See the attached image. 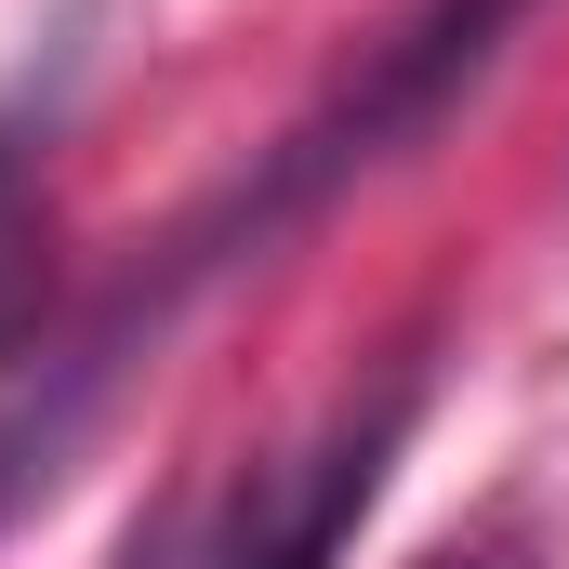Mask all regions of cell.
Masks as SVG:
<instances>
[{
	"mask_svg": "<svg viewBox=\"0 0 569 569\" xmlns=\"http://www.w3.org/2000/svg\"><path fill=\"white\" fill-rule=\"evenodd\" d=\"M530 13H543V0H411L385 40H358V67H345L279 146H252L239 186H212L172 239H146L133 279L107 291V305H80V331H53V345L13 371V398H0V530H13L40 490H67L80 437L120 411V385H133L226 279L279 266L345 186H371V172H398L425 133H450V120L477 107V80L517 53Z\"/></svg>",
	"mask_w": 569,
	"mask_h": 569,
	"instance_id": "cell-1",
	"label": "cell"
},
{
	"mask_svg": "<svg viewBox=\"0 0 569 569\" xmlns=\"http://www.w3.org/2000/svg\"><path fill=\"white\" fill-rule=\"evenodd\" d=\"M40 133H53V93H13V107H0V371H27V358H40V305H53Z\"/></svg>",
	"mask_w": 569,
	"mask_h": 569,
	"instance_id": "cell-2",
	"label": "cell"
},
{
	"mask_svg": "<svg viewBox=\"0 0 569 569\" xmlns=\"http://www.w3.org/2000/svg\"><path fill=\"white\" fill-rule=\"evenodd\" d=\"M120 569H252V543H239V490H226V477H212V490H172L133 543H120Z\"/></svg>",
	"mask_w": 569,
	"mask_h": 569,
	"instance_id": "cell-3",
	"label": "cell"
},
{
	"mask_svg": "<svg viewBox=\"0 0 569 569\" xmlns=\"http://www.w3.org/2000/svg\"><path fill=\"white\" fill-rule=\"evenodd\" d=\"M437 569H517V557H437Z\"/></svg>",
	"mask_w": 569,
	"mask_h": 569,
	"instance_id": "cell-4",
	"label": "cell"
}]
</instances>
